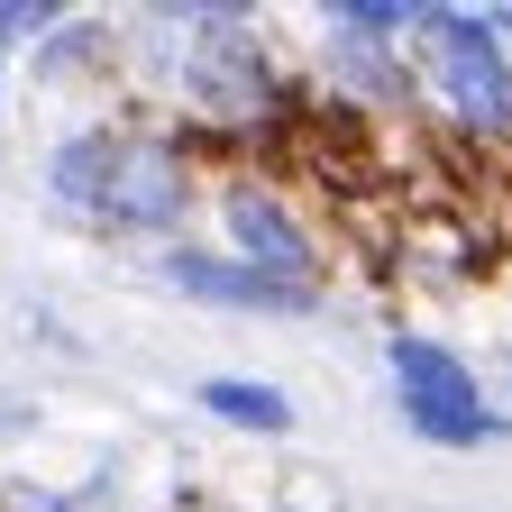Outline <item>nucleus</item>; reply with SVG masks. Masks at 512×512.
Masks as SVG:
<instances>
[{
	"mask_svg": "<svg viewBox=\"0 0 512 512\" xmlns=\"http://www.w3.org/2000/svg\"><path fill=\"white\" fill-rule=\"evenodd\" d=\"M384 366H394V412H403L412 439H430V448H512V412H494L485 375L448 339L394 330L384 339Z\"/></svg>",
	"mask_w": 512,
	"mask_h": 512,
	"instance_id": "nucleus-1",
	"label": "nucleus"
},
{
	"mask_svg": "<svg viewBox=\"0 0 512 512\" xmlns=\"http://www.w3.org/2000/svg\"><path fill=\"white\" fill-rule=\"evenodd\" d=\"M192 220V165L174 138H128V165L110 183V202L92 211L101 238H147V247H174Z\"/></svg>",
	"mask_w": 512,
	"mask_h": 512,
	"instance_id": "nucleus-4",
	"label": "nucleus"
},
{
	"mask_svg": "<svg viewBox=\"0 0 512 512\" xmlns=\"http://www.w3.org/2000/svg\"><path fill=\"white\" fill-rule=\"evenodd\" d=\"M320 83H330V101H348V110H394V101L421 92L403 46H375V37H348V28L320 37Z\"/></svg>",
	"mask_w": 512,
	"mask_h": 512,
	"instance_id": "nucleus-7",
	"label": "nucleus"
},
{
	"mask_svg": "<svg viewBox=\"0 0 512 512\" xmlns=\"http://www.w3.org/2000/svg\"><path fill=\"white\" fill-rule=\"evenodd\" d=\"M128 138H138V128H110V119L74 128V138H55V147H46V165H37L46 202H55V211H74V220H92V211L110 202L119 165H128Z\"/></svg>",
	"mask_w": 512,
	"mask_h": 512,
	"instance_id": "nucleus-6",
	"label": "nucleus"
},
{
	"mask_svg": "<svg viewBox=\"0 0 512 512\" xmlns=\"http://www.w3.org/2000/svg\"><path fill=\"white\" fill-rule=\"evenodd\" d=\"M220 247L238 256V266H256V275H275V284H302V293H320V238H311V220L284 202L275 183H256V174H229L220 183Z\"/></svg>",
	"mask_w": 512,
	"mask_h": 512,
	"instance_id": "nucleus-3",
	"label": "nucleus"
},
{
	"mask_svg": "<svg viewBox=\"0 0 512 512\" xmlns=\"http://www.w3.org/2000/svg\"><path fill=\"white\" fill-rule=\"evenodd\" d=\"M19 330H28L37 348H64V357L83 348V330H74V320H64V311H46V302H28V311H19Z\"/></svg>",
	"mask_w": 512,
	"mask_h": 512,
	"instance_id": "nucleus-11",
	"label": "nucleus"
},
{
	"mask_svg": "<svg viewBox=\"0 0 512 512\" xmlns=\"http://www.w3.org/2000/svg\"><path fill=\"white\" fill-rule=\"evenodd\" d=\"M128 46H119V28L110 19H83V10H64L37 46H28V64H37V83H74V74H92V64H119Z\"/></svg>",
	"mask_w": 512,
	"mask_h": 512,
	"instance_id": "nucleus-9",
	"label": "nucleus"
},
{
	"mask_svg": "<svg viewBox=\"0 0 512 512\" xmlns=\"http://www.w3.org/2000/svg\"><path fill=\"white\" fill-rule=\"evenodd\" d=\"M0 83H10V55H0Z\"/></svg>",
	"mask_w": 512,
	"mask_h": 512,
	"instance_id": "nucleus-15",
	"label": "nucleus"
},
{
	"mask_svg": "<svg viewBox=\"0 0 512 512\" xmlns=\"http://www.w3.org/2000/svg\"><path fill=\"white\" fill-rule=\"evenodd\" d=\"M494 37H512V10H503V19H494Z\"/></svg>",
	"mask_w": 512,
	"mask_h": 512,
	"instance_id": "nucleus-14",
	"label": "nucleus"
},
{
	"mask_svg": "<svg viewBox=\"0 0 512 512\" xmlns=\"http://www.w3.org/2000/svg\"><path fill=\"white\" fill-rule=\"evenodd\" d=\"M19 430H37V403L28 394H0V439H19Z\"/></svg>",
	"mask_w": 512,
	"mask_h": 512,
	"instance_id": "nucleus-12",
	"label": "nucleus"
},
{
	"mask_svg": "<svg viewBox=\"0 0 512 512\" xmlns=\"http://www.w3.org/2000/svg\"><path fill=\"white\" fill-rule=\"evenodd\" d=\"M55 19H64L55 0H0V55H10V46H37Z\"/></svg>",
	"mask_w": 512,
	"mask_h": 512,
	"instance_id": "nucleus-10",
	"label": "nucleus"
},
{
	"mask_svg": "<svg viewBox=\"0 0 512 512\" xmlns=\"http://www.w3.org/2000/svg\"><path fill=\"white\" fill-rule=\"evenodd\" d=\"M156 284H174L183 302H211V311H275V320H302V311H320V293H302V284H275V275L238 266L229 247H202V238H174V247H156Z\"/></svg>",
	"mask_w": 512,
	"mask_h": 512,
	"instance_id": "nucleus-5",
	"label": "nucleus"
},
{
	"mask_svg": "<svg viewBox=\"0 0 512 512\" xmlns=\"http://www.w3.org/2000/svg\"><path fill=\"white\" fill-rule=\"evenodd\" d=\"M503 394H512V348H503Z\"/></svg>",
	"mask_w": 512,
	"mask_h": 512,
	"instance_id": "nucleus-13",
	"label": "nucleus"
},
{
	"mask_svg": "<svg viewBox=\"0 0 512 512\" xmlns=\"http://www.w3.org/2000/svg\"><path fill=\"white\" fill-rule=\"evenodd\" d=\"M421 74L439 83L448 119L467 128V138H503L512 128V55L494 37L485 10H421Z\"/></svg>",
	"mask_w": 512,
	"mask_h": 512,
	"instance_id": "nucleus-2",
	"label": "nucleus"
},
{
	"mask_svg": "<svg viewBox=\"0 0 512 512\" xmlns=\"http://www.w3.org/2000/svg\"><path fill=\"white\" fill-rule=\"evenodd\" d=\"M192 403H202L211 421H229V430H256V439H284L293 430V394L266 384V375H202Z\"/></svg>",
	"mask_w": 512,
	"mask_h": 512,
	"instance_id": "nucleus-8",
	"label": "nucleus"
}]
</instances>
